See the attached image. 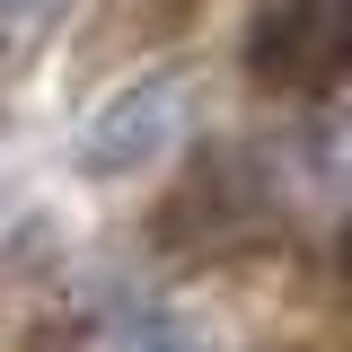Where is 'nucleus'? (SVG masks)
Listing matches in <instances>:
<instances>
[{
    "label": "nucleus",
    "mask_w": 352,
    "mask_h": 352,
    "mask_svg": "<svg viewBox=\"0 0 352 352\" xmlns=\"http://www.w3.org/2000/svg\"><path fill=\"white\" fill-rule=\"evenodd\" d=\"M247 80L264 97H326L352 80V0H264L247 44Z\"/></svg>",
    "instance_id": "f257e3e1"
},
{
    "label": "nucleus",
    "mask_w": 352,
    "mask_h": 352,
    "mask_svg": "<svg viewBox=\"0 0 352 352\" xmlns=\"http://www.w3.org/2000/svg\"><path fill=\"white\" fill-rule=\"evenodd\" d=\"M185 124H194V97H185V80H176V71L132 80L124 97H106V106L88 115V132H80V168H88V176H141L150 159H168L176 141H185Z\"/></svg>",
    "instance_id": "f03ea898"
},
{
    "label": "nucleus",
    "mask_w": 352,
    "mask_h": 352,
    "mask_svg": "<svg viewBox=\"0 0 352 352\" xmlns=\"http://www.w3.org/2000/svg\"><path fill=\"white\" fill-rule=\"evenodd\" d=\"M124 352H212V344H203L185 317H141V326L124 335Z\"/></svg>",
    "instance_id": "7ed1b4c3"
},
{
    "label": "nucleus",
    "mask_w": 352,
    "mask_h": 352,
    "mask_svg": "<svg viewBox=\"0 0 352 352\" xmlns=\"http://www.w3.org/2000/svg\"><path fill=\"white\" fill-rule=\"evenodd\" d=\"M0 9H27V18H36V9H53V0H0Z\"/></svg>",
    "instance_id": "20e7f679"
},
{
    "label": "nucleus",
    "mask_w": 352,
    "mask_h": 352,
    "mask_svg": "<svg viewBox=\"0 0 352 352\" xmlns=\"http://www.w3.org/2000/svg\"><path fill=\"white\" fill-rule=\"evenodd\" d=\"M344 282H352V220H344Z\"/></svg>",
    "instance_id": "39448f33"
}]
</instances>
